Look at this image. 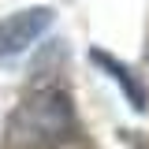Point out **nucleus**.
Returning a JSON list of instances; mask_svg holds the SVG:
<instances>
[{"mask_svg":"<svg viewBox=\"0 0 149 149\" xmlns=\"http://www.w3.org/2000/svg\"><path fill=\"white\" fill-rule=\"evenodd\" d=\"M74 138H78V116L71 93L63 86H34L11 108L0 149H63Z\"/></svg>","mask_w":149,"mask_h":149,"instance_id":"f257e3e1","label":"nucleus"},{"mask_svg":"<svg viewBox=\"0 0 149 149\" xmlns=\"http://www.w3.org/2000/svg\"><path fill=\"white\" fill-rule=\"evenodd\" d=\"M56 11L52 8H26V11H15L0 22V60H15L22 56L37 37L52 26Z\"/></svg>","mask_w":149,"mask_h":149,"instance_id":"f03ea898","label":"nucleus"},{"mask_svg":"<svg viewBox=\"0 0 149 149\" xmlns=\"http://www.w3.org/2000/svg\"><path fill=\"white\" fill-rule=\"evenodd\" d=\"M90 60H93V63H97L104 74H112V78L123 86V93H127V101H130V108H138V112L146 108V86L138 82V74L130 71L127 63H119V60H116V56H108L104 49H93Z\"/></svg>","mask_w":149,"mask_h":149,"instance_id":"7ed1b4c3","label":"nucleus"}]
</instances>
